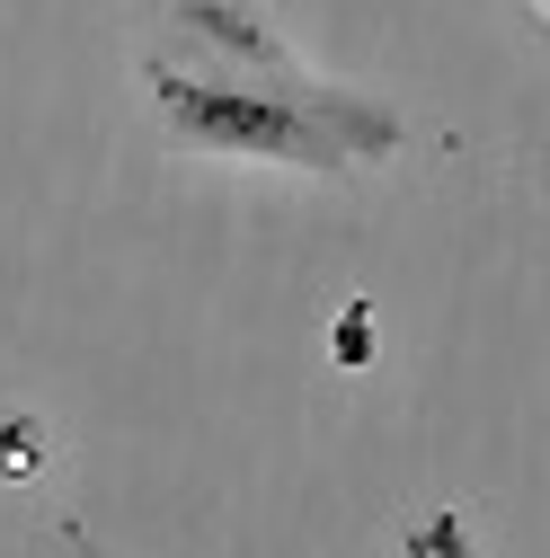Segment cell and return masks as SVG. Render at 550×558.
<instances>
[{"label": "cell", "mask_w": 550, "mask_h": 558, "mask_svg": "<svg viewBox=\"0 0 550 558\" xmlns=\"http://www.w3.org/2000/svg\"><path fill=\"white\" fill-rule=\"evenodd\" d=\"M152 89L178 124V143H195V151L294 160V169L337 178V169H356V160L399 143V124L382 107L294 81L266 45H249V72H178V62H152Z\"/></svg>", "instance_id": "obj_1"}]
</instances>
